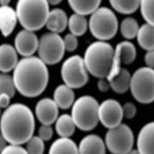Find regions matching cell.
<instances>
[{
	"mask_svg": "<svg viewBox=\"0 0 154 154\" xmlns=\"http://www.w3.org/2000/svg\"><path fill=\"white\" fill-rule=\"evenodd\" d=\"M34 114L27 106L14 103L3 112L1 119V136L9 144L27 143L34 133Z\"/></svg>",
	"mask_w": 154,
	"mask_h": 154,
	"instance_id": "6da1fadb",
	"label": "cell"
},
{
	"mask_svg": "<svg viewBox=\"0 0 154 154\" xmlns=\"http://www.w3.org/2000/svg\"><path fill=\"white\" fill-rule=\"evenodd\" d=\"M12 77L17 91L26 97L35 98L46 88L49 70L40 58L24 57L14 68Z\"/></svg>",
	"mask_w": 154,
	"mask_h": 154,
	"instance_id": "7a4b0ae2",
	"label": "cell"
},
{
	"mask_svg": "<svg viewBox=\"0 0 154 154\" xmlns=\"http://www.w3.org/2000/svg\"><path fill=\"white\" fill-rule=\"evenodd\" d=\"M114 55V49L105 41L92 43L86 49L84 61L88 73L95 77L106 79L109 75Z\"/></svg>",
	"mask_w": 154,
	"mask_h": 154,
	"instance_id": "3957f363",
	"label": "cell"
},
{
	"mask_svg": "<svg viewBox=\"0 0 154 154\" xmlns=\"http://www.w3.org/2000/svg\"><path fill=\"white\" fill-rule=\"evenodd\" d=\"M16 11L24 29L34 32L46 26L50 11L48 1L20 0Z\"/></svg>",
	"mask_w": 154,
	"mask_h": 154,
	"instance_id": "277c9868",
	"label": "cell"
},
{
	"mask_svg": "<svg viewBox=\"0 0 154 154\" xmlns=\"http://www.w3.org/2000/svg\"><path fill=\"white\" fill-rule=\"evenodd\" d=\"M98 101L93 97L84 95L75 100L71 116L79 129L83 131L94 129L99 122Z\"/></svg>",
	"mask_w": 154,
	"mask_h": 154,
	"instance_id": "5b68a950",
	"label": "cell"
},
{
	"mask_svg": "<svg viewBox=\"0 0 154 154\" xmlns=\"http://www.w3.org/2000/svg\"><path fill=\"white\" fill-rule=\"evenodd\" d=\"M91 34L100 41L110 40L116 35L119 21L112 10L107 7H99L91 14L88 21Z\"/></svg>",
	"mask_w": 154,
	"mask_h": 154,
	"instance_id": "8992f818",
	"label": "cell"
},
{
	"mask_svg": "<svg viewBox=\"0 0 154 154\" xmlns=\"http://www.w3.org/2000/svg\"><path fill=\"white\" fill-rule=\"evenodd\" d=\"M130 90L138 102L149 104L154 101V69L141 67L131 77Z\"/></svg>",
	"mask_w": 154,
	"mask_h": 154,
	"instance_id": "52a82bcc",
	"label": "cell"
},
{
	"mask_svg": "<svg viewBox=\"0 0 154 154\" xmlns=\"http://www.w3.org/2000/svg\"><path fill=\"white\" fill-rule=\"evenodd\" d=\"M105 143L112 154H128L133 149L134 137L131 128L125 124L108 129Z\"/></svg>",
	"mask_w": 154,
	"mask_h": 154,
	"instance_id": "ba28073f",
	"label": "cell"
},
{
	"mask_svg": "<svg viewBox=\"0 0 154 154\" xmlns=\"http://www.w3.org/2000/svg\"><path fill=\"white\" fill-rule=\"evenodd\" d=\"M61 73L65 84L73 89L83 87L89 79L84 58L79 55L70 57L63 62Z\"/></svg>",
	"mask_w": 154,
	"mask_h": 154,
	"instance_id": "9c48e42d",
	"label": "cell"
},
{
	"mask_svg": "<svg viewBox=\"0 0 154 154\" xmlns=\"http://www.w3.org/2000/svg\"><path fill=\"white\" fill-rule=\"evenodd\" d=\"M65 50L63 38L58 34L46 33L39 39L38 49L39 58L46 65L58 63L63 59Z\"/></svg>",
	"mask_w": 154,
	"mask_h": 154,
	"instance_id": "30bf717a",
	"label": "cell"
},
{
	"mask_svg": "<svg viewBox=\"0 0 154 154\" xmlns=\"http://www.w3.org/2000/svg\"><path fill=\"white\" fill-rule=\"evenodd\" d=\"M123 118L122 106L117 100L109 99L99 105V122L108 129L121 124Z\"/></svg>",
	"mask_w": 154,
	"mask_h": 154,
	"instance_id": "8fae6325",
	"label": "cell"
},
{
	"mask_svg": "<svg viewBox=\"0 0 154 154\" xmlns=\"http://www.w3.org/2000/svg\"><path fill=\"white\" fill-rule=\"evenodd\" d=\"M39 39L33 31L22 29L14 39V48L17 52L24 57L33 56L38 51Z\"/></svg>",
	"mask_w": 154,
	"mask_h": 154,
	"instance_id": "7c38bea8",
	"label": "cell"
},
{
	"mask_svg": "<svg viewBox=\"0 0 154 154\" xmlns=\"http://www.w3.org/2000/svg\"><path fill=\"white\" fill-rule=\"evenodd\" d=\"M58 109L56 102L50 98H43L35 106L36 116L42 125H51L56 122L58 116Z\"/></svg>",
	"mask_w": 154,
	"mask_h": 154,
	"instance_id": "4fadbf2b",
	"label": "cell"
},
{
	"mask_svg": "<svg viewBox=\"0 0 154 154\" xmlns=\"http://www.w3.org/2000/svg\"><path fill=\"white\" fill-rule=\"evenodd\" d=\"M137 149L140 154H154V121L147 123L140 129Z\"/></svg>",
	"mask_w": 154,
	"mask_h": 154,
	"instance_id": "5bb4252c",
	"label": "cell"
},
{
	"mask_svg": "<svg viewBox=\"0 0 154 154\" xmlns=\"http://www.w3.org/2000/svg\"><path fill=\"white\" fill-rule=\"evenodd\" d=\"M79 154H106L105 141L97 134L84 137L79 144Z\"/></svg>",
	"mask_w": 154,
	"mask_h": 154,
	"instance_id": "9a60e30c",
	"label": "cell"
},
{
	"mask_svg": "<svg viewBox=\"0 0 154 154\" xmlns=\"http://www.w3.org/2000/svg\"><path fill=\"white\" fill-rule=\"evenodd\" d=\"M17 52L14 46L9 44H2L0 47V69L2 73L14 70L19 61Z\"/></svg>",
	"mask_w": 154,
	"mask_h": 154,
	"instance_id": "2e32d148",
	"label": "cell"
},
{
	"mask_svg": "<svg viewBox=\"0 0 154 154\" xmlns=\"http://www.w3.org/2000/svg\"><path fill=\"white\" fill-rule=\"evenodd\" d=\"M68 18L62 9L56 8L50 11L46 26L51 32L59 34L68 27Z\"/></svg>",
	"mask_w": 154,
	"mask_h": 154,
	"instance_id": "e0dca14e",
	"label": "cell"
},
{
	"mask_svg": "<svg viewBox=\"0 0 154 154\" xmlns=\"http://www.w3.org/2000/svg\"><path fill=\"white\" fill-rule=\"evenodd\" d=\"M18 20L16 10L8 6L0 8V27L4 36L11 35L16 26Z\"/></svg>",
	"mask_w": 154,
	"mask_h": 154,
	"instance_id": "ac0fdd59",
	"label": "cell"
},
{
	"mask_svg": "<svg viewBox=\"0 0 154 154\" xmlns=\"http://www.w3.org/2000/svg\"><path fill=\"white\" fill-rule=\"evenodd\" d=\"M73 90L66 84L60 85L55 89L53 100L59 108L68 109L73 105L75 95Z\"/></svg>",
	"mask_w": 154,
	"mask_h": 154,
	"instance_id": "d6986e66",
	"label": "cell"
},
{
	"mask_svg": "<svg viewBox=\"0 0 154 154\" xmlns=\"http://www.w3.org/2000/svg\"><path fill=\"white\" fill-rule=\"evenodd\" d=\"M48 154H79V147L70 138L60 137L51 144Z\"/></svg>",
	"mask_w": 154,
	"mask_h": 154,
	"instance_id": "ffe728a7",
	"label": "cell"
},
{
	"mask_svg": "<svg viewBox=\"0 0 154 154\" xmlns=\"http://www.w3.org/2000/svg\"><path fill=\"white\" fill-rule=\"evenodd\" d=\"M114 54L119 58L121 63L128 65L135 60L137 51L132 42L125 41L119 42L117 45L114 49Z\"/></svg>",
	"mask_w": 154,
	"mask_h": 154,
	"instance_id": "44dd1931",
	"label": "cell"
},
{
	"mask_svg": "<svg viewBox=\"0 0 154 154\" xmlns=\"http://www.w3.org/2000/svg\"><path fill=\"white\" fill-rule=\"evenodd\" d=\"M76 128L71 115L68 114L61 115L56 121V131L60 137L70 138L75 133Z\"/></svg>",
	"mask_w": 154,
	"mask_h": 154,
	"instance_id": "7402d4cb",
	"label": "cell"
},
{
	"mask_svg": "<svg viewBox=\"0 0 154 154\" xmlns=\"http://www.w3.org/2000/svg\"><path fill=\"white\" fill-rule=\"evenodd\" d=\"M136 38L142 49L147 51L154 50V26L147 23L143 24L140 27Z\"/></svg>",
	"mask_w": 154,
	"mask_h": 154,
	"instance_id": "603a6c76",
	"label": "cell"
},
{
	"mask_svg": "<svg viewBox=\"0 0 154 154\" xmlns=\"http://www.w3.org/2000/svg\"><path fill=\"white\" fill-rule=\"evenodd\" d=\"M131 77L129 72L122 68L119 73L112 79L110 82V88L116 93L122 94L130 90Z\"/></svg>",
	"mask_w": 154,
	"mask_h": 154,
	"instance_id": "cb8c5ba5",
	"label": "cell"
},
{
	"mask_svg": "<svg viewBox=\"0 0 154 154\" xmlns=\"http://www.w3.org/2000/svg\"><path fill=\"white\" fill-rule=\"evenodd\" d=\"M100 1H69L70 7L76 14L82 16L92 14L100 7Z\"/></svg>",
	"mask_w": 154,
	"mask_h": 154,
	"instance_id": "d4e9b609",
	"label": "cell"
},
{
	"mask_svg": "<svg viewBox=\"0 0 154 154\" xmlns=\"http://www.w3.org/2000/svg\"><path fill=\"white\" fill-rule=\"evenodd\" d=\"M69 29L70 33L76 36L84 35L88 27V22L84 16L74 14L68 19Z\"/></svg>",
	"mask_w": 154,
	"mask_h": 154,
	"instance_id": "484cf974",
	"label": "cell"
},
{
	"mask_svg": "<svg viewBox=\"0 0 154 154\" xmlns=\"http://www.w3.org/2000/svg\"><path fill=\"white\" fill-rule=\"evenodd\" d=\"M140 27L137 21L131 17H126L122 20L120 25V31L122 36L127 39L136 38Z\"/></svg>",
	"mask_w": 154,
	"mask_h": 154,
	"instance_id": "4316f807",
	"label": "cell"
},
{
	"mask_svg": "<svg viewBox=\"0 0 154 154\" xmlns=\"http://www.w3.org/2000/svg\"><path fill=\"white\" fill-rule=\"evenodd\" d=\"M141 1H110L112 8L119 13L123 14H132L140 7Z\"/></svg>",
	"mask_w": 154,
	"mask_h": 154,
	"instance_id": "83f0119b",
	"label": "cell"
},
{
	"mask_svg": "<svg viewBox=\"0 0 154 154\" xmlns=\"http://www.w3.org/2000/svg\"><path fill=\"white\" fill-rule=\"evenodd\" d=\"M16 87L13 77L7 73H2L0 75V92L13 98L16 92Z\"/></svg>",
	"mask_w": 154,
	"mask_h": 154,
	"instance_id": "f1b7e54d",
	"label": "cell"
},
{
	"mask_svg": "<svg viewBox=\"0 0 154 154\" xmlns=\"http://www.w3.org/2000/svg\"><path fill=\"white\" fill-rule=\"evenodd\" d=\"M140 9L141 15L146 23L154 26V1H141Z\"/></svg>",
	"mask_w": 154,
	"mask_h": 154,
	"instance_id": "f546056e",
	"label": "cell"
},
{
	"mask_svg": "<svg viewBox=\"0 0 154 154\" xmlns=\"http://www.w3.org/2000/svg\"><path fill=\"white\" fill-rule=\"evenodd\" d=\"M28 154H43L45 143L38 136H33L26 143V148Z\"/></svg>",
	"mask_w": 154,
	"mask_h": 154,
	"instance_id": "4dcf8cb0",
	"label": "cell"
},
{
	"mask_svg": "<svg viewBox=\"0 0 154 154\" xmlns=\"http://www.w3.org/2000/svg\"><path fill=\"white\" fill-rule=\"evenodd\" d=\"M65 50L72 52L77 49L78 46V39L77 36L73 34H68L63 38Z\"/></svg>",
	"mask_w": 154,
	"mask_h": 154,
	"instance_id": "1f68e13d",
	"label": "cell"
},
{
	"mask_svg": "<svg viewBox=\"0 0 154 154\" xmlns=\"http://www.w3.org/2000/svg\"><path fill=\"white\" fill-rule=\"evenodd\" d=\"M1 154H28L26 148L19 145L9 144L1 149Z\"/></svg>",
	"mask_w": 154,
	"mask_h": 154,
	"instance_id": "d6a6232c",
	"label": "cell"
},
{
	"mask_svg": "<svg viewBox=\"0 0 154 154\" xmlns=\"http://www.w3.org/2000/svg\"><path fill=\"white\" fill-rule=\"evenodd\" d=\"M53 136V129L51 125H42L38 130V136L43 140L47 141L50 140Z\"/></svg>",
	"mask_w": 154,
	"mask_h": 154,
	"instance_id": "836d02e7",
	"label": "cell"
},
{
	"mask_svg": "<svg viewBox=\"0 0 154 154\" xmlns=\"http://www.w3.org/2000/svg\"><path fill=\"white\" fill-rule=\"evenodd\" d=\"M124 117L127 119H132L136 114L137 109L136 106L131 102H127L122 106Z\"/></svg>",
	"mask_w": 154,
	"mask_h": 154,
	"instance_id": "e575fe53",
	"label": "cell"
},
{
	"mask_svg": "<svg viewBox=\"0 0 154 154\" xmlns=\"http://www.w3.org/2000/svg\"><path fill=\"white\" fill-rule=\"evenodd\" d=\"M144 61L147 67L154 69V50L147 51L144 56Z\"/></svg>",
	"mask_w": 154,
	"mask_h": 154,
	"instance_id": "d590c367",
	"label": "cell"
},
{
	"mask_svg": "<svg viewBox=\"0 0 154 154\" xmlns=\"http://www.w3.org/2000/svg\"><path fill=\"white\" fill-rule=\"evenodd\" d=\"M99 90L101 92H107L110 88L109 82L105 79H100L97 84Z\"/></svg>",
	"mask_w": 154,
	"mask_h": 154,
	"instance_id": "8d00e7d4",
	"label": "cell"
},
{
	"mask_svg": "<svg viewBox=\"0 0 154 154\" xmlns=\"http://www.w3.org/2000/svg\"><path fill=\"white\" fill-rule=\"evenodd\" d=\"M11 98L5 94H1L0 95V105L2 109H6L10 106Z\"/></svg>",
	"mask_w": 154,
	"mask_h": 154,
	"instance_id": "74e56055",
	"label": "cell"
},
{
	"mask_svg": "<svg viewBox=\"0 0 154 154\" xmlns=\"http://www.w3.org/2000/svg\"><path fill=\"white\" fill-rule=\"evenodd\" d=\"M48 2H49V5L51 4L52 5H58L60 3H61V1H60V0H52V1H49Z\"/></svg>",
	"mask_w": 154,
	"mask_h": 154,
	"instance_id": "f35d334b",
	"label": "cell"
},
{
	"mask_svg": "<svg viewBox=\"0 0 154 154\" xmlns=\"http://www.w3.org/2000/svg\"><path fill=\"white\" fill-rule=\"evenodd\" d=\"M10 3V1L9 0H1V7L4 6H8V4Z\"/></svg>",
	"mask_w": 154,
	"mask_h": 154,
	"instance_id": "ab89813d",
	"label": "cell"
},
{
	"mask_svg": "<svg viewBox=\"0 0 154 154\" xmlns=\"http://www.w3.org/2000/svg\"><path fill=\"white\" fill-rule=\"evenodd\" d=\"M128 154H140V152H139V151L137 149H133Z\"/></svg>",
	"mask_w": 154,
	"mask_h": 154,
	"instance_id": "60d3db41",
	"label": "cell"
}]
</instances>
